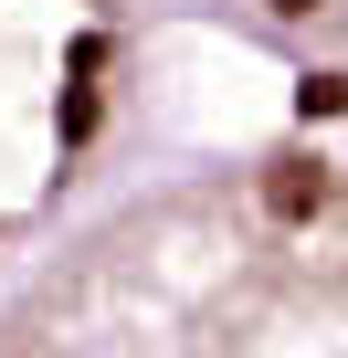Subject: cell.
Here are the masks:
<instances>
[{
	"mask_svg": "<svg viewBox=\"0 0 348 358\" xmlns=\"http://www.w3.org/2000/svg\"><path fill=\"white\" fill-rule=\"evenodd\" d=\"M327 201H337L327 169H306V158H274V169H264V211H274V222H316Z\"/></svg>",
	"mask_w": 348,
	"mask_h": 358,
	"instance_id": "1",
	"label": "cell"
},
{
	"mask_svg": "<svg viewBox=\"0 0 348 358\" xmlns=\"http://www.w3.org/2000/svg\"><path fill=\"white\" fill-rule=\"evenodd\" d=\"M274 11H306V0H274Z\"/></svg>",
	"mask_w": 348,
	"mask_h": 358,
	"instance_id": "2",
	"label": "cell"
}]
</instances>
